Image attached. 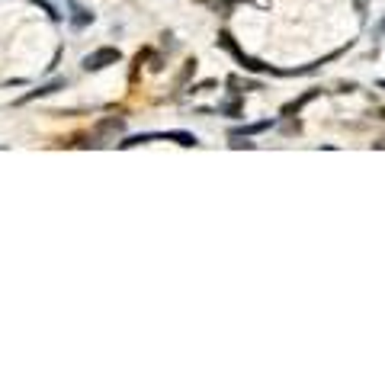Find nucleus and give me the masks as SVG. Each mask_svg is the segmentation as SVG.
<instances>
[{
	"label": "nucleus",
	"mask_w": 385,
	"mask_h": 385,
	"mask_svg": "<svg viewBox=\"0 0 385 385\" xmlns=\"http://www.w3.org/2000/svg\"><path fill=\"white\" fill-rule=\"evenodd\" d=\"M122 129H126V122H122V119H116V116H113V119H103L100 126L93 129V142L90 145H106L109 138H116Z\"/></svg>",
	"instance_id": "nucleus-3"
},
{
	"label": "nucleus",
	"mask_w": 385,
	"mask_h": 385,
	"mask_svg": "<svg viewBox=\"0 0 385 385\" xmlns=\"http://www.w3.org/2000/svg\"><path fill=\"white\" fill-rule=\"evenodd\" d=\"M231 138H235V135H231ZM231 148H254V142H238V138H235V142H231Z\"/></svg>",
	"instance_id": "nucleus-10"
},
{
	"label": "nucleus",
	"mask_w": 385,
	"mask_h": 385,
	"mask_svg": "<svg viewBox=\"0 0 385 385\" xmlns=\"http://www.w3.org/2000/svg\"><path fill=\"white\" fill-rule=\"evenodd\" d=\"M382 116H385V113H382Z\"/></svg>",
	"instance_id": "nucleus-11"
},
{
	"label": "nucleus",
	"mask_w": 385,
	"mask_h": 385,
	"mask_svg": "<svg viewBox=\"0 0 385 385\" xmlns=\"http://www.w3.org/2000/svg\"><path fill=\"white\" fill-rule=\"evenodd\" d=\"M315 97H318V90H309V93H302L299 100H293V103H286V106H283V116H299L302 109L309 106V103H311V100H315Z\"/></svg>",
	"instance_id": "nucleus-5"
},
{
	"label": "nucleus",
	"mask_w": 385,
	"mask_h": 385,
	"mask_svg": "<svg viewBox=\"0 0 385 385\" xmlns=\"http://www.w3.org/2000/svg\"><path fill=\"white\" fill-rule=\"evenodd\" d=\"M161 132H145V135H129L126 142H119V148H135V145H145V142H154Z\"/></svg>",
	"instance_id": "nucleus-8"
},
{
	"label": "nucleus",
	"mask_w": 385,
	"mask_h": 385,
	"mask_svg": "<svg viewBox=\"0 0 385 385\" xmlns=\"http://www.w3.org/2000/svg\"><path fill=\"white\" fill-rule=\"evenodd\" d=\"M218 45H222L225 51H231V55L238 58V65H241L244 71H254V74H260V71H273V67H270L267 61H260V58H251V55H244V51L238 49V42L231 39V33H225V29L218 33Z\"/></svg>",
	"instance_id": "nucleus-1"
},
{
	"label": "nucleus",
	"mask_w": 385,
	"mask_h": 385,
	"mask_svg": "<svg viewBox=\"0 0 385 385\" xmlns=\"http://www.w3.org/2000/svg\"><path fill=\"white\" fill-rule=\"evenodd\" d=\"M270 122H254V126H244V129H231V135H238V138H247V135H260V132H267Z\"/></svg>",
	"instance_id": "nucleus-9"
},
{
	"label": "nucleus",
	"mask_w": 385,
	"mask_h": 385,
	"mask_svg": "<svg viewBox=\"0 0 385 385\" xmlns=\"http://www.w3.org/2000/svg\"><path fill=\"white\" fill-rule=\"evenodd\" d=\"M161 138H164V142H177L180 148H196V145H199V138L192 132H161Z\"/></svg>",
	"instance_id": "nucleus-6"
},
{
	"label": "nucleus",
	"mask_w": 385,
	"mask_h": 385,
	"mask_svg": "<svg viewBox=\"0 0 385 385\" xmlns=\"http://www.w3.org/2000/svg\"><path fill=\"white\" fill-rule=\"evenodd\" d=\"M65 84H67V81H65V77H55V81H49V84H42V87H39V90H29V93H26V97H19V106H23V103H29V100H35V97H49V93H58V90H65Z\"/></svg>",
	"instance_id": "nucleus-4"
},
{
	"label": "nucleus",
	"mask_w": 385,
	"mask_h": 385,
	"mask_svg": "<svg viewBox=\"0 0 385 385\" xmlns=\"http://www.w3.org/2000/svg\"><path fill=\"white\" fill-rule=\"evenodd\" d=\"M67 19H71V26H74V29H87V26L93 23V13L74 3V7H71V17H67Z\"/></svg>",
	"instance_id": "nucleus-7"
},
{
	"label": "nucleus",
	"mask_w": 385,
	"mask_h": 385,
	"mask_svg": "<svg viewBox=\"0 0 385 385\" xmlns=\"http://www.w3.org/2000/svg\"><path fill=\"white\" fill-rule=\"evenodd\" d=\"M119 58H122V51L113 49V45H103V49L90 51L84 58V71H103L109 65H119Z\"/></svg>",
	"instance_id": "nucleus-2"
}]
</instances>
